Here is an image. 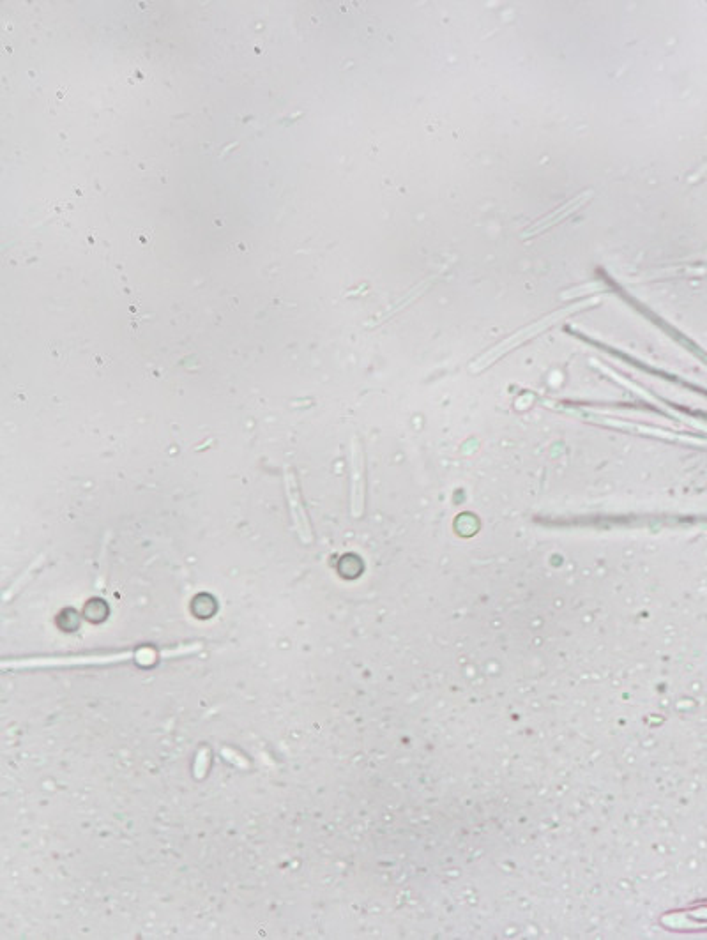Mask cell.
Returning <instances> with one entry per match:
<instances>
[{"label": "cell", "mask_w": 707, "mask_h": 940, "mask_svg": "<svg viewBox=\"0 0 707 940\" xmlns=\"http://www.w3.org/2000/svg\"><path fill=\"white\" fill-rule=\"evenodd\" d=\"M153 649H140V651L115 652V654H78V656H62V658H31V660L4 661V668L13 667V670L36 667H78V665H108V663H121V661L144 658L154 654Z\"/></svg>", "instance_id": "obj_1"}, {"label": "cell", "mask_w": 707, "mask_h": 940, "mask_svg": "<svg viewBox=\"0 0 707 940\" xmlns=\"http://www.w3.org/2000/svg\"><path fill=\"white\" fill-rule=\"evenodd\" d=\"M283 483H285V495H287L290 516H292V524H294L297 536H299L301 541H305V543H313L315 536H313L312 522H310V518H308L305 502H303V497H301L299 479H297L296 472L290 469V467H287L285 472H283Z\"/></svg>", "instance_id": "obj_2"}]
</instances>
